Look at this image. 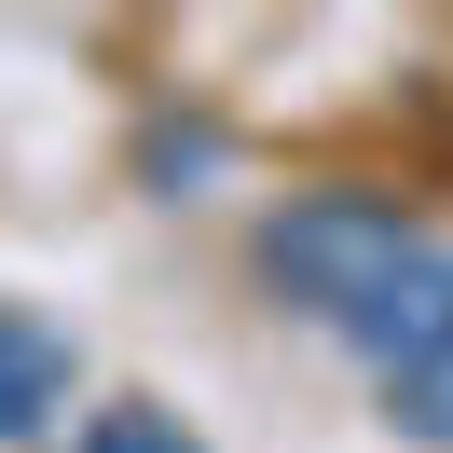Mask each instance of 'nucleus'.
Returning a JSON list of instances; mask_svg holds the SVG:
<instances>
[{"mask_svg": "<svg viewBox=\"0 0 453 453\" xmlns=\"http://www.w3.org/2000/svg\"><path fill=\"white\" fill-rule=\"evenodd\" d=\"M261 275L288 288V303H316L343 343H371L385 371L440 357L453 343V248H426L398 206L371 193H303L275 234H261Z\"/></svg>", "mask_w": 453, "mask_h": 453, "instance_id": "f257e3e1", "label": "nucleus"}, {"mask_svg": "<svg viewBox=\"0 0 453 453\" xmlns=\"http://www.w3.org/2000/svg\"><path fill=\"white\" fill-rule=\"evenodd\" d=\"M385 398H398L412 440H453V343H440V357H412V371H385Z\"/></svg>", "mask_w": 453, "mask_h": 453, "instance_id": "7ed1b4c3", "label": "nucleus"}, {"mask_svg": "<svg viewBox=\"0 0 453 453\" xmlns=\"http://www.w3.org/2000/svg\"><path fill=\"white\" fill-rule=\"evenodd\" d=\"M56 412H69V330L0 303V440H42Z\"/></svg>", "mask_w": 453, "mask_h": 453, "instance_id": "f03ea898", "label": "nucleus"}]
</instances>
